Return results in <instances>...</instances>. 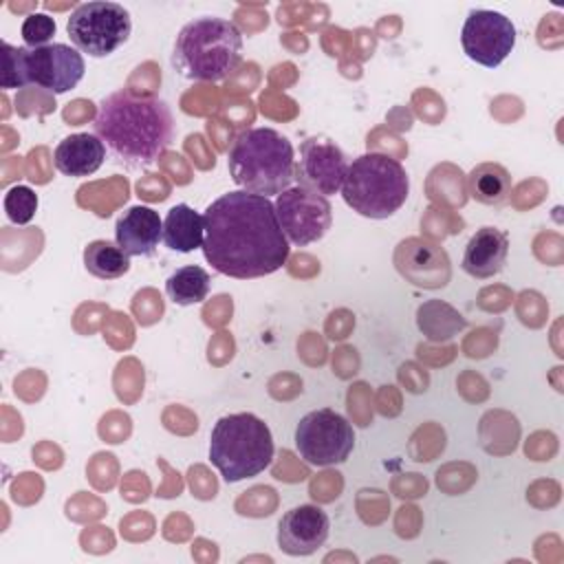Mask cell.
<instances>
[{
	"label": "cell",
	"instance_id": "10",
	"mask_svg": "<svg viewBox=\"0 0 564 564\" xmlns=\"http://www.w3.org/2000/svg\"><path fill=\"white\" fill-rule=\"evenodd\" d=\"M460 44L471 62L496 68L516 46V26L505 13L474 9L463 24Z\"/></svg>",
	"mask_w": 564,
	"mask_h": 564
},
{
	"label": "cell",
	"instance_id": "2",
	"mask_svg": "<svg viewBox=\"0 0 564 564\" xmlns=\"http://www.w3.org/2000/svg\"><path fill=\"white\" fill-rule=\"evenodd\" d=\"M93 128L112 156L132 167L152 165L174 139L170 106L159 97L130 90L104 97Z\"/></svg>",
	"mask_w": 564,
	"mask_h": 564
},
{
	"label": "cell",
	"instance_id": "17",
	"mask_svg": "<svg viewBox=\"0 0 564 564\" xmlns=\"http://www.w3.org/2000/svg\"><path fill=\"white\" fill-rule=\"evenodd\" d=\"M106 159V145L97 134L77 132L64 137L53 154V163L59 174L82 178L95 174Z\"/></svg>",
	"mask_w": 564,
	"mask_h": 564
},
{
	"label": "cell",
	"instance_id": "19",
	"mask_svg": "<svg viewBox=\"0 0 564 564\" xmlns=\"http://www.w3.org/2000/svg\"><path fill=\"white\" fill-rule=\"evenodd\" d=\"M469 194L482 205L496 207L507 203L511 194V176L500 163H480L467 176Z\"/></svg>",
	"mask_w": 564,
	"mask_h": 564
},
{
	"label": "cell",
	"instance_id": "13",
	"mask_svg": "<svg viewBox=\"0 0 564 564\" xmlns=\"http://www.w3.org/2000/svg\"><path fill=\"white\" fill-rule=\"evenodd\" d=\"M397 271L421 289H441L449 282V258L443 247L425 238L401 240L394 251Z\"/></svg>",
	"mask_w": 564,
	"mask_h": 564
},
{
	"label": "cell",
	"instance_id": "20",
	"mask_svg": "<svg viewBox=\"0 0 564 564\" xmlns=\"http://www.w3.org/2000/svg\"><path fill=\"white\" fill-rule=\"evenodd\" d=\"M84 267L99 280H117L130 271V256L108 240H93L84 249Z\"/></svg>",
	"mask_w": 564,
	"mask_h": 564
},
{
	"label": "cell",
	"instance_id": "7",
	"mask_svg": "<svg viewBox=\"0 0 564 564\" xmlns=\"http://www.w3.org/2000/svg\"><path fill=\"white\" fill-rule=\"evenodd\" d=\"M66 31L79 53L106 57L126 44L132 31V20L121 4L95 0L75 7L66 22Z\"/></svg>",
	"mask_w": 564,
	"mask_h": 564
},
{
	"label": "cell",
	"instance_id": "16",
	"mask_svg": "<svg viewBox=\"0 0 564 564\" xmlns=\"http://www.w3.org/2000/svg\"><path fill=\"white\" fill-rule=\"evenodd\" d=\"M509 253V238L496 227H480L467 242L463 253V271L471 278L485 280L505 267Z\"/></svg>",
	"mask_w": 564,
	"mask_h": 564
},
{
	"label": "cell",
	"instance_id": "8",
	"mask_svg": "<svg viewBox=\"0 0 564 564\" xmlns=\"http://www.w3.org/2000/svg\"><path fill=\"white\" fill-rule=\"evenodd\" d=\"M355 447V432L346 416L330 408L304 414L295 427V449L308 463L328 467L344 463Z\"/></svg>",
	"mask_w": 564,
	"mask_h": 564
},
{
	"label": "cell",
	"instance_id": "9",
	"mask_svg": "<svg viewBox=\"0 0 564 564\" xmlns=\"http://www.w3.org/2000/svg\"><path fill=\"white\" fill-rule=\"evenodd\" d=\"M275 214L289 242L304 247L311 245L330 229L333 209L326 196H319L306 187H289L275 196Z\"/></svg>",
	"mask_w": 564,
	"mask_h": 564
},
{
	"label": "cell",
	"instance_id": "21",
	"mask_svg": "<svg viewBox=\"0 0 564 564\" xmlns=\"http://www.w3.org/2000/svg\"><path fill=\"white\" fill-rule=\"evenodd\" d=\"M165 291L174 304H181V306L198 304L209 293V273L196 264L181 267L167 278Z\"/></svg>",
	"mask_w": 564,
	"mask_h": 564
},
{
	"label": "cell",
	"instance_id": "22",
	"mask_svg": "<svg viewBox=\"0 0 564 564\" xmlns=\"http://www.w3.org/2000/svg\"><path fill=\"white\" fill-rule=\"evenodd\" d=\"M438 311H441V300H430L421 304L416 311V324L427 339L445 341L465 328V317L456 308L449 306L443 319H438Z\"/></svg>",
	"mask_w": 564,
	"mask_h": 564
},
{
	"label": "cell",
	"instance_id": "6",
	"mask_svg": "<svg viewBox=\"0 0 564 564\" xmlns=\"http://www.w3.org/2000/svg\"><path fill=\"white\" fill-rule=\"evenodd\" d=\"M410 178L405 167L381 152L357 156L346 172L341 196L352 212L366 218H388L408 198Z\"/></svg>",
	"mask_w": 564,
	"mask_h": 564
},
{
	"label": "cell",
	"instance_id": "5",
	"mask_svg": "<svg viewBox=\"0 0 564 564\" xmlns=\"http://www.w3.org/2000/svg\"><path fill=\"white\" fill-rule=\"evenodd\" d=\"M209 458L227 482L258 476L273 458L269 425L251 412L220 416L209 436Z\"/></svg>",
	"mask_w": 564,
	"mask_h": 564
},
{
	"label": "cell",
	"instance_id": "4",
	"mask_svg": "<svg viewBox=\"0 0 564 564\" xmlns=\"http://www.w3.org/2000/svg\"><path fill=\"white\" fill-rule=\"evenodd\" d=\"M229 174L238 187L251 194H282L295 181V154L291 141L273 128H249L229 148Z\"/></svg>",
	"mask_w": 564,
	"mask_h": 564
},
{
	"label": "cell",
	"instance_id": "11",
	"mask_svg": "<svg viewBox=\"0 0 564 564\" xmlns=\"http://www.w3.org/2000/svg\"><path fill=\"white\" fill-rule=\"evenodd\" d=\"M86 64L77 48L53 42L46 46H24V77L26 86L33 84L48 93H66L84 77Z\"/></svg>",
	"mask_w": 564,
	"mask_h": 564
},
{
	"label": "cell",
	"instance_id": "14",
	"mask_svg": "<svg viewBox=\"0 0 564 564\" xmlns=\"http://www.w3.org/2000/svg\"><path fill=\"white\" fill-rule=\"evenodd\" d=\"M330 520L322 507L300 505L289 509L278 524V546L286 555H311L328 540Z\"/></svg>",
	"mask_w": 564,
	"mask_h": 564
},
{
	"label": "cell",
	"instance_id": "3",
	"mask_svg": "<svg viewBox=\"0 0 564 564\" xmlns=\"http://www.w3.org/2000/svg\"><path fill=\"white\" fill-rule=\"evenodd\" d=\"M242 59V33L225 18L203 15L187 22L174 42L172 66L192 82H220Z\"/></svg>",
	"mask_w": 564,
	"mask_h": 564
},
{
	"label": "cell",
	"instance_id": "25",
	"mask_svg": "<svg viewBox=\"0 0 564 564\" xmlns=\"http://www.w3.org/2000/svg\"><path fill=\"white\" fill-rule=\"evenodd\" d=\"M55 20L46 13H29L22 22V40L29 48L46 46L48 40L55 35Z\"/></svg>",
	"mask_w": 564,
	"mask_h": 564
},
{
	"label": "cell",
	"instance_id": "23",
	"mask_svg": "<svg viewBox=\"0 0 564 564\" xmlns=\"http://www.w3.org/2000/svg\"><path fill=\"white\" fill-rule=\"evenodd\" d=\"M4 212L11 223L26 225L37 212V194L26 185H15L4 194Z\"/></svg>",
	"mask_w": 564,
	"mask_h": 564
},
{
	"label": "cell",
	"instance_id": "18",
	"mask_svg": "<svg viewBox=\"0 0 564 564\" xmlns=\"http://www.w3.org/2000/svg\"><path fill=\"white\" fill-rule=\"evenodd\" d=\"M203 236H205V220L194 207L181 203L167 212L163 220V242L167 249L178 253H189L203 247Z\"/></svg>",
	"mask_w": 564,
	"mask_h": 564
},
{
	"label": "cell",
	"instance_id": "1",
	"mask_svg": "<svg viewBox=\"0 0 564 564\" xmlns=\"http://www.w3.org/2000/svg\"><path fill=\"white\" fill-rule=\"evenodd\" d=\"M205 260L223 275L251 280L278 271L291 253L275 205L245 189L227 192L203 214Z\"/></svg>",
	"mask_w": 564,
	"mask_h": 564
},
{
	"label": "cell",
	"instance_id": "24",
	"mask_svg": "<svg viewBox=\"0 0 564 564\" xmlns=\"http://www.w3.org/2000/svg\"><path fill=\"white\" fill-rule=\"evenodd\" d=\"M2 48V73H0V86L4 90L11 88H24V46H13L9 42L0 44Z\"/></svg>",
	"mask_w": 564,
	"mask_h": 564
},
{
	"label": "cell",
	"instance_id": "15",
	"mask_svg": "<svg viewBox=\"0 0 564 564\" xmlns=\"http://www.w3.org/2000/svg\"><path fill=\"white\" fill-rule=\"evenodd\" d=\"M115 240L128 256H152L163 240V220L152 207H128L115 225Z\"/></svg>",
	"mask_w": 564,
	"mask_h": 564
},
{
	"label": "cell",
	"instance_id": "12",
	"mask_svg": "<svg viewBox=\"0 0 564 564\" xmlns=\"http://www.w3.org/2000/svg\"><path fill=\"white\" fill-rule=\"evenodd\" d=\"M348 161L344 152L328 139L311 137L300 145V161L295 163V181L319 196L337 194L344 185Z\"/></svg>",
	"mask_w": 564,
	"mask_h": 564
}]
</instances>
